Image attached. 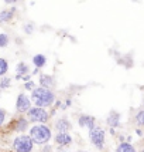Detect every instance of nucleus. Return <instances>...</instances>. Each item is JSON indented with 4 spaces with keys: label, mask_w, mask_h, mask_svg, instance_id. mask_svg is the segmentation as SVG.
Returning <instances> with one entry per match:
<instances>
[{
    "label": "nucleus",
    "mask_w": 144,
    "mask_h": 152,
    "mask_svg": "<svg viewBox=\"0 0 144 152\" xmlns=\"http://www.w3.org/2000/svg\"><path fill=\"white\" fill-rule=\"evenodd\" d=\"M31 101H33L34 105L37 107H53L54 102L57 101V97H55V93L54 90H50V88H45V87H35L33 91H31Z\"/></svg>",
    "instance_id": "obj_1"
},
{
    "label": "nucleus",
    "mask_w": 144,
    "mask_h": 152,
    "mask_svg": "<svg viewBox=\"0 0 144 152\" xmlns=\"http://www.w3.org/2000/svg\"><path fill=\"white\" fill-rule=\"evenodd\" d=\"M28 135L33 138L34 144H37V145H45L53 139V131L45 124H35V125H33L30 128V134Z\"/></svg>",
    "instance_id": "obj_2"
},
{
    "label": "nucleus",
    "mask_w": 144,
    "mask_h": 152,
    "mask_svg": "<svg viewBox=\"0 0 144 152\" xmlns=\"http://www.w3.org/2000/svg\"><path fill=\"white\" fill-rule=\"evenodd\" d=\"M27 118L33 124H45L50 119V113L47 111L44 107H31L27 113Z\"/></svg>",
    "instance_id": "obj_3"
},
{
    "label": "nucleus",
    "mask_w": 144,
    "mask_h": 152,
    "mask_svg": "<svg viewBox=\"0 0 144 152\" xmlns=\"http://www.w3.org/2000/svg\"><path fill=\"white\" fill-rule=\"evenodd\" d=\"M89 141H91V144L96 149L102 151L106 144V131L103 128L96 125L95 128H92L91 131H89Z\"/></svg>",
    "instance_id": "obj_4"
},
{
    "label": "nucleus",
    "mask_w": 144,
    "mask_h": 152,
    "mask_svg": "<svg viewBox=\"0 0 144 152\" xmlns=\"http://www.w3.org/2000/svg\"><path fill=\"white\" fill-rule=\"evenodd\" d=\"M14 152H31L34 149V141L30 135H19L13 141Z\"/></svg>",
    "instance_id": "obj_5"
},
{
    "label": "nucleus",
    "mask_w": 144,
    "mask_h": 152,
    "mask_svg": "<svg viewBox=\"0 0 144 152\" xmlns=\"http://www.w3.org/2000/svg\"><path fill=\"white\" fill-rule=\"evenodd\" d=\"M31 107H33L31 97H28L24 93H20L17 95V99H16V111L19 114H27Z\"/></svg>",
    "instance_id": "obj_6"
},
{
    "label": "nucleus",
    "mask_w": 144,
    "mask_h": 152,
    "mask_svg": "<svg viewBox=\"0 0 144 152\" xmlns=\"http://www.w3.org/2000/svg\"><path fill=\"white\" fill-rule=\"evenodd\" d=\"M54 141H55V144L58 145V151L59 152H65L64 149H65L66 146L72 145L73 138L71 137V134L69 132H58L57 135H55Z\"/></svg>",
    "instance_id": "obj_7"
},
{
    "label": "nucleus",
    "mask_w": 144,
    "mask_h": 152,
    "mask_svg": "<svg viewBox=\"0 0 144 152\" xmlns=\"http://www.w3.org/2000/svg\"><path fill=\"white\" fill-rule=\"evenodd\" d=\"M28 126H30V119L26 118V117H19L12 122L10 128L16 132H24V131H27Z\"/></svg>",
    "instance_id": "obj_8"
},
{
    "label": "nucleus",
    "mask_w": 144,
    "mask_h": 152,
    "mask_svg": "<svg viewBox=\"0 0 144 152\" xmlns=\"http://www.w3.org/2000/svg\"><path fill=\"white\" fill-rule=\"evenodd\" d=\"M38 86L50 88V90H54V88L57 87V80H55V77L51 75V74H40Z\"/></svg>",
    "instance_id": "obj_9"
},
{
    "label": "nucleus",
    "mask_w": 144,
    "mask_h": 152,
    "mask_svg": "<svg viewBox=\"0 0 144 152\" xmlns=\"http://www.w3.org/2000/svg\"><path fill=\"white\" fill-rule=\"evenodd\" d=\"M78 125L81 128H86L88 131H91L92 128H95L96 126V118L95 117H92V115H81L78 118Z\"/></svg>",
    "instance_id": "obj_10"
},
{
    "label": "nucleus",
    "mask_w": 144,
    "mask_h": 152,
    "mask_svg": "<svg viewBox=\"0 0 144 152\" xmlns=\"http://www.w3.org/2000/svg\"><path fill=\"white\" fill-rule=\"evenodd\" d=\"M55 129L58 132H69L72 129V124L71 121L66 118V117H61L55 121Z\"/></svg>",
    "instance_id": "obj_11"
},
{
    "label": "nucleus",
    "mask_w": 144,
    "mask_h": 152,
    "mask_svg": "<svg viewBox=\"0 0 144 152\" xmlns=\"http://www.w3.org/2000/svg\"><path fill=\"white\" fill-rule=\"evenodd\" d=\"M17 13V9L14 6H12L10 9H4L0 12V24H4V23H10L14 19V16Z\"/></svg>",
    "instance_id": "obj_12"
},
{
    "label": "nucleus",
    "mask_w": 144,
    "mask_h": 152,
    "mask_svg": "<svg viewBox=\"0 0 144 152\" xmlns=\"http://www.w3.org/2000/svg\"><path fill=\"white\" fill-rule=\"evenodd\" d=\"M106 122L109 128H120V124H122V117L117 111H110L107 118H106Z\"/></svg>",
    "instance_id": "obj_13"
},
{
    "label": "nucleus",
    "mask_w": 144,
    "mask_h": 152,
    "mask_svg": "<svg viewBox=\"0 0 144 152\" xmlns=\"http://www.w3.org/2000/svg\"><path fill=\"white\" fill-rule=\"evenodd\" d=\"M31 73V70H30V67L27 63L24 61H20L19 64L16 66V80H21L24 75Z\"/></svg>",
    "instance_id": "obj_14"
},
{
    "label": "nucleus",
    "mask_w": 144,
    "mask_h": 152,
    "mask_svg": "<svg viewBox=\"0 0 144 152\" xmlns=\"http://www.w3.org/2000/svg\"><path fill=\"white\" fill-rule=\"evenodd\" d=\"M33 64H34V67H37V68H40V70L44 68V67L47 66V57L41 53L34 54L33 56Z\"/></svg>",
    "instance_id": "obj_15"
},
{
    "label": "nucleus",
    "mask_w": 144,
    "mask_h": 152,
    "mask_svg": "<svg viewBox=\"0 0 144 152\" xmlns=\"http://www.w3.org/2000/svg\"><path fill=\"white\" fill-rule=\"evenodd\" d=\"M116 152H136V148H134V145H131L130 142L122 141L116 148Z\"/></svg>",
    "instance_id": "obj_16"
},
{
    "label": "nucleus",
    "mask_w": 144,
    "mask_h": 152,
    "mask_svg": "<svg viewBox=\"0 0 144 152\" xmlns=\"http://www.w3.org/2000/svg\"><path fill=\"white\" fill-rule=\"evenodd\" d=\"M9 73V61L3 57H0V77H4Z\"/></svg>",
    "instance_id": "obj_17"
},
{
    "label": "nucleus",
    "mask_w": 144,
    "mask_h": 152,
    "mask_svg": "<svg viewBox=\"0 0 144 152\" xmlns=\"http://www.w3.org/2000/svg\"><path fill=\"white\" fill-rule=\"evenodd\" d=\"M12 87V78L10 77H0V88L1 90H7V88H10Z\"/></svg>",
    "instance_id": "obj_18"
},
{
    "label": "nucleus",
    "mask_w": 144,
    "mask_h": 152,
    "mask_svg": "<svg viewBox=\"0 0 144 152\" xmlns=\"http://www.w3.org/2000/svg\"><path fill=\"white\" fill-rule=\"evenodd\" d=\"M10 44V37L7 33H0V48H6Z\"/></svg>",
    "instance_id": "obj_19"
},
{
    "label": "nucleus",
    "mask_w": 144,
    "mask_h": 152,
    "mask_svg": "<svg viewBox=\"0 0 144 152\" xmlns=\"http://www.w3.org/2000/svg\"><path fill=\"white\" fill-rule=\"evenodd\" d=\"M134 121H136L140 126H144V110L137 111V114L134 115Z\"/></svg>",
    "instance_id": "obj_20"
},
{
    "label": "nucleus",
    "mask_w": 144,
    "mask_h": 152,
    "mask_svg": "<svg viewBox=\"0 0 144 152\" xmlns=\"http://www.w3.org/2000/svg\"><path fill=\"white\" fill-rule=\"evenodd\" d=\"M23 30H24L26 34H33L35 31V26H34V23H26L23 26Z\"/></svg>",
    "instance_id": "obj_21"
},
{
    "label": "nucleus",
    "mask_w": 144,
    "mask_h": 152,
    "mask_svg": "<svg viewBox=\"0 0 144 152\" xmlns=\"http://www.w3.org/2000/svg\"><path fill=\"white\" fill-rule=\"evenodd\" d=\"M35 83H34L33 80H30V81H26V83H24V88H26L27 91H33L34 88H35Z\"/></svg>",
    "instance_id": "obj_22"
},
{
    "label": "nucleus",
    "mask_w": 144,
    "mask_h": 152,
    "mask_svg": "<svg viewBox=\"0 0 144 152\" xmlns=\"http://www.w3.org/2000/svg\"><path fill=\"white\" fill-rule=\"evenodd\" d=\"M4 121H6V111L0 108V126L4 124Z\"/></svg>",
    "instance_id": "obj_23"
},
{
    "label": "nucleus",
    "mask_w": 144,
    "mask_h": 152,
    "mask_svg": "<svg viewBox=\"0 0 144 152\" xmlns=\"http://www.w3.org/2000/svg\"><path fill=\"white\" fill-rule=\"evenodd\" d=\"M71 105H72V99L71 98H66L65 101L62 102V107H61V108H62V110H65V108H69Z\"/></svg>",
    "instance_id": "obj_24"
},
{
    "label": "nucleus",
    "mask_w": 144,
    "mask_h": 152,
    "mask_svg": "<svg viewBox=\"0 0 144 152\" xmlns=\"http://www.w3.org/2000/svg\"><path fill=\"white\" fill-rule=\"evenodd\" d=\"M53 145H50V144H45V145L42 146V151L41 152H53Z\"/></svg>",
    "instance_id": "obj_25"
},
{
    "label": "nucleus",
    "mask_w": 144,
    "mask_h": 152,
    "mask_svg": "<svg viewBox=\"0 0 144 152\" xmlns=\"http://www.w3.org/2000/svg\"><path fill=\"white\" fill-rule=\"evenodd\" d=\"M30 80H31V73L27 74V75H24V77L21 78V81H24V83H26V81H30Z\"/></svg>",
    "instance_id": "obj_26"
},
{
    "label": "nucleus",
    "mask_w": 144,
    "mask_h": 152,
    "mask_svg": "<svg viewBox=\"0 0 144 152\" xmlns=\"http://www.w3.org/2000/svg\"><path fill=\"white\" fill-rule=\"evenodd\" d=\"M4 3H6V4H10V6H13V4L17 3V0H4Z\"/></svg>",
    "instance_id": "obj_27"
},
{
    "label": "nucleus",
    "mask_w": 144,
    "mask_h": 152,
    "mask_svg": "<svg viewBox=\"0 0 144 152\" xmlns=\"http://www.w3.org/2000/svg\"><path fill=\"white\" fill-rule=\"evenodd\" d=\"M38 73H40V68H37V67H35L33 71H31V75H35V74H38Z\"/></svg>",
    "instance_id": "obj_28"
},
{
    "label": "nucleus",
    "mask_w": 144,
    "mask_h": 152,
    "mask_svg": "<svg viewBox=\"0 0 144 152\" xmlns=\"http://www.w3.org/2000/svg\"><path fill=\"white\" fill-rule=\"evenodd\" d=\"M109 132H110L112 135H116V131H114V128H110V129H109Z\"/></svg>",
    "instance_id": "obj_29"
},
{
    "label": "nucleus",
    "mask_w": 144,
    "mask_h": 152,
    "mask_svg": "<svg viewBox=\"0 0 144 152\" xmlns=\"http://www.w3.org/2000/svg\"><path fill=\"white\" fill-rule=\"evenodd\" d=\"M136 134H137V135H143V131H141V129H136Z\"/></svg>",
    "instance_id": "obj_30"
},
{
    "label": "nucleus",
    "mask_w": 144,
    "mask_h": 152,
    "mask_svg": "<svg viewBox=\"0 0 144 152\" xmlns=\"http://www.w3.org/2000/svg\"><path fill=\"white\" fill-rule=\"evenodd\" d=\"M0 95H1V88H0Z\"/></svg>",
    "instance_id": "obj_31"
},
{
    "label": "nucleus",
    "mask_w": 144,
    "mask_h": 152,
    "mask_svg": "<svg viewBox=\"0 0 144 152\" xmlns=\"http://www.w3.org/2000/svg\"><path fill=\"white\" fill-rule=\"evenodd\" d=\"M79 152H88V151H79Z\"/></svg>",
    "instance_id": "obj_32"
},
{
    "label": "nucleus",
    "mask_w": 144,
    "mask_h": 152,
    "mask_svg": "<svg viewBox=\"0 0 144 152\" xmlns=\"http://www.w3.org/2000/svg\"><path fill=\"white\" fill-rule=\"evenodd\" d=\"M141 152H144V148H143V149H141Z\"/></svg>",
    "instance_id": "obj_33"
}]
</instances>
